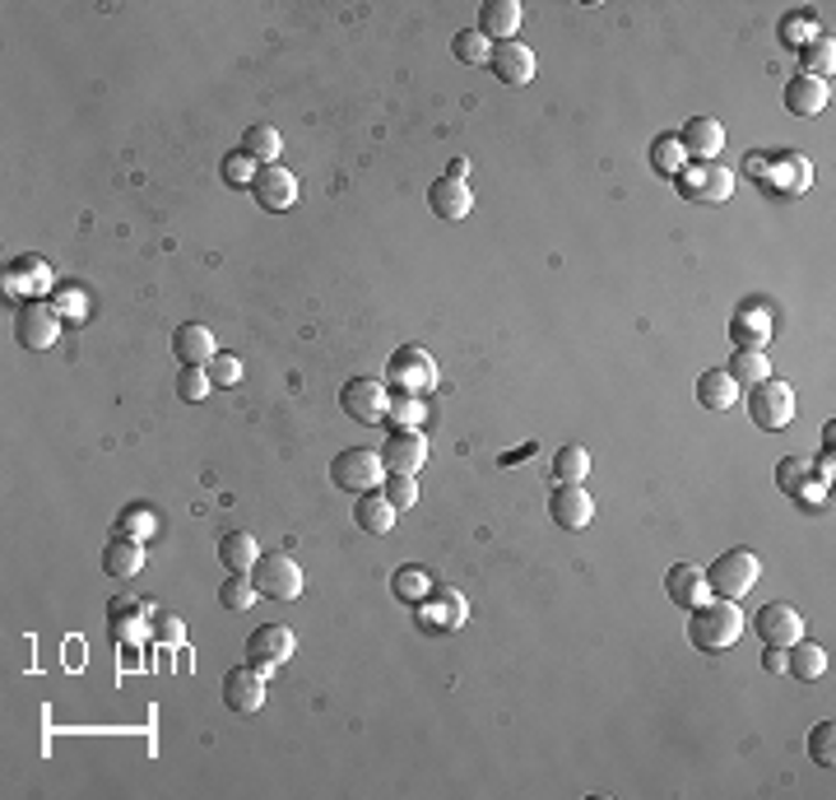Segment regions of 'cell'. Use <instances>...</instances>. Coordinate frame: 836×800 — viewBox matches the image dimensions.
Listing matches in <instances>:
<instances>
[{
	"label": "cell",
	"mask_w": 836,
	"mask_h": 800,
	"mask_svg": "<svg viewBox=\"0 0 836 800\" xmlns=\"http://www.w3.org/2000/svg\"><path fill=\"white\" fill-rule=\"evenodd\" d=\"M808 471H813V465H808L804 456H785V461L776 465V484L785 488V494H800L804 480H808Z\"/></svg>",
	"instance_id": "cell-47"
},
{
	"label": "cell",
	"mask_w": 836,
	"mask_h": 800,
	"mask_svg": "<svg viewBox=\"0 0 836 800\" xmlns=\"http://www.w3.org/2000/svg\"><path fill=\"white\" fill-rule=\"evenodd\" d=\"M252 196H256V206H261V210L284 214V210H293V200H298V177H293L288 168H279V164L256 168Z\"/></svg>",
	"instance_id": "cell-15"
},
{
	"label": "cell",
	"mask_w": 836,
	"mask_h": 800,
	"mask_svg": "<svg viewBox=\"0 0 836 800\" xmlns=\"http://www.w3.org/2000/svg\"><path fill=\"white\" fill-rule=\"evenodd\" d=\"M743 172L758 177V182L772 196H804L813 182V164L804 154H753L743 159Z\"/></svg>",
	"instance_id": "cell-2"
},
{
	"label": "cell",
	"mask_w": 836,
	"mask_h": 800,
	"mask_svg": "<svg viewBox=\"0 0 836 800\" xmlns=\"http://www.w3.org/2000/svg\"><path fill=\"white\" fill-rule=\"evenodd\" d=\"M269 671L261 665H233L229 675H223V703L233 707V713H261L265 698H269Z\"/></svg>",
	"instance_id": "cell-12"
},
{
	"label": "cell",
	"mask_w": 836,
	"mask_h": 800,
	"mask_svg": "<svg viewBox=\"0 0 836 800\" xmlns=\"http://www.w3.org/2000/svg\"><path fill=\"white\" fill-rule=\"evenodd\" d=\"M172 354H177V364L182 368H205L214 359V330L210 326H200V322H187V326H177L172 330Z\"/></svg>",
	"instance_id": "cell-21"
},
{
	"label": "cell",
	"mask_w": 836,
	"mask_h": 800,
	"mask_svg": "<svg viewBox=\"0 0 836 800\" xmlns=\"http://www.w3.org/2000/svg\"><path fill=\"white\" fill-rule=\"evenodd\" d=\"M465 172H469V164H465V159H451V168H446V177H461V182H465Z\"/></svg>",
	"instance_id": "cell-49"
},
{
	"label": "cell",
	"mask_w": 836,
	"mask_h": 800,
	"mask_svg": "<svg viewBox=\"0 0 836 800\" xmlns=\"http://www.w3.org/2000/svg\"><path fill=\"white\" fill-rule=\"evenodd\" d=\"M688 154H684V145H679V136H674V130H665V136H655L650 140V168L655 172H665V177H679L688 164Z\"/></svg>",
	"instance_id": "cell-33"
},
{
	"label": "cell",
	"mask_w": 836,
	"mask_h": 800,
	"mask_svg": "<svg viewBox=\"0 0 836 800\" xmlns=\"http://www.w3.org/2000/svg\"><path fill=\"white\" fill-rule=\"evenodd\" d=\"M488 65H493V75L502 80V84H530L535 80V52L526 48V42H493V56H488Z\"/></svg>",
	"instance_id": "cell-18"
},
{
	"label": "cell",
	"mask_w": 836,
	"mask_h": 800,
	"mask_svg": "<svg viewBox=\"0 0 836 800\" xmlns=\"http://www.w3.org/2000/svg\"><path fill=\"white\" fill-rule=\"evenodd\" d=\"M381 461L395 475H419L427 461V438L419 429H395L387 442H381Z\"/></svg>",
	"instance_id": "cell-16"
},
{
	"label": "cell",
	"mask_w": 836,
	"mask_h": 800,
	"mask_svg": "<svg viewBox=\"0 0 836 800\" xmlns=\"http://www.w3.org/2000/svg\"><path fill=\"white\" fill-rule=\"evenodd\" d=\"M813 38H823V29H818V14H785L781 19V42L785 48H808Z\"/></svg>",
	"instance_id": "cell-38"
},
{
	"label": "cell",
	"mask_w": 836,
	"mask_h": 800,
	"mask_svg": "<svg viewBox=\"0 0 836 800\" xmlns=\"http://www.w3.org/2000/svg\"><path fill=\"white\" fill-rule=\"evenodd\" d=\"M293 648H298V638L288 624H261L246 638V661L261 665V671H279L284 661H293Z\"/></svg>",
	"instance_id": "cell-14"
},
{
	"label": "cell",
	"mask_w": 836,
	"mask_h": 800,
	"mask_svg": "<svg viewBox=\"0 0 836 800\" xmlns=\"http://www.w3.org/2000/svg\"><path fill=\"white\" fill-rule=\"evenodd\" d=\"M391 587H395L400 600H410V606H423V600L433 596V577H427L423 568H400V572L391 577Z\"/></svg>",
	"instance_id": "cell-36"
},
{
	"label": "cell",
	"mask_w": 836,
	"mask_h": 800,
	"mask_svg": "<svg viewBox=\"0 0 836 800\" xmlns=\"http://www.w3.org/2000/svg\"><path fill=\"white\" fill-rule=\"evenodd\" d=\"M154 526H158V517H154V507H145V503H135V507H126V513L117 517V536H126V540H149L154 536Z\"/></svg>",
	"instance_id": "cell-37"
},
{
	"label": "cell",
	"mask_w": 836,
	"mask_h": 800,
	"mask_svg": "<svg viewBox=\"0 0 836 800\" xmlns=\"http://www.w3.org/2000/svg\"><path fill=\"white\" fill-rule=\"evenodd\" d=\"M521 29V6L516 0H484L479 6V33L488 42H511Z\"/></svg>",
	"instance_id": "cell-24"
},
{
	"label": "cell",
	"mask_w": 836,
	"mask_h": 800,
	"mask_svg": "<svg viewBox=\"0 0 836 800\" xmlns=\"http://www.w3.org/2000/svg\"><path fill=\"white\" fill-rule=\"evenodd\" d=\"M674 187H679V196L692 200V206H720V200L734 196V172H726L720 164H692L674 177Z\"/></svg>",
	"instance_id": "cell-9"
},
{
	"label": "cell",
	"mask_w": 836,
	"mask_h": 800,
	"mask_svg": "<svg viewBox=\"0 0 836 800\" xmlns=\"http://www.w3.org/2000/svg\"><path fill=\"white\" fill-rule=\"evenodd\" d=\"M753 629H758V638L766 642V648H795V642L804 638V619H800V610L790 606V600H772V606H762L753 614Z\"/></svg>",
	"instance_id": "cell-13"
},
{
	"label": "cell",
	"mask_w": 836,
	"mask_h": 800,
	"mask_svg": "<svg viewBox=\"0 0 836 800\" xmlns=\"http://www.w3.org/2000/svg\"><path fill=\"white\" fill-rule=\"evenodd\" d=\"M739 633H743V614H739L734 600H726V596H711L707 606H697L692 619H688L692 648H697V652H707V656L730 652L734 642H739Z\"/></svg>",
	"instance_id": "cell-1"
},
{
	"label": "cell",
	"mask_w": 836,
	"mask_h": 800,
	"mask_svg": "<svg viewBox=\"0 0 836 800\" xmlns=\"http://www.w3.org/2000/svg\"><path fill=\"white\" fill-rule=\"evenodd\" d=\"M252 582H256V591L269 596V600H298L303 587H307V577H303V568H298V559H293V554H279V549H275V554H261V559H256Z\"/></svg>",
	"instance_id": "cell-5"
},
{
	"label": "cell",
	"mask_w": 836,
	"mask_h": 800,
	"mask_svg": "<svg viewBox=\"0 0 836 800\" xmlns=\"http://www.w3.org/2000/svg\"><path fill=\"white\" fill-rule=\"evenodd\" d=\"M210 372L205 368H182L177 372V400H187V406H200V400L210 396Z\"/></svg>",
	"instance_id": "cell-42"
},
{
	"label": "cell",
	"mask_w": 836,
	"mask_h": 800,
	"mask_svg": "<svg viewBox=\"0 0 836 800\" xmlns=\"http://www.w3.org/2000/svg\"><path fill=\"white\" fill-rule=\"evenodd\" d=\"M827 103H832V84L818 75H795L785 84V107L795 117H818Z\"/></svg>",
	"instance_id": "cell-22"
},
{
	"label": "cell",
	"mask_w": 836,
	"mask_h": 800,
	"mask_svg": "<svg viewBox=\"0 0 836 800\" xmlns=\"http://www.w3.org/2000/svg\"><path fill=\"white\" fill-rule=\"evenodd\" d=\"M340 406L358 424H387L391 419V387L381 377H349L340 391Z\"/></svg>",
	"instance_id": "cell-6"
},
{
	"label": "cell",
	"mask_w": 836,
	"mask_h": 800,
	"mask_svg": "<svg viewBox=\"0 0 836 800\" xmlns=\"http://www.w3.org/2000/svg\"><path fill=\"white\" fill-rule=\"evenodd\" d=\"M279 149H284V140H279L275 126H246V136H242V154H246V159H256L261 168H269V164L279 159Z\"/></svg>",
	"instance_id": "cell-31"
},
{
	"label": "cell",
	"mask_w": 836,
	"mask_h": 800,
	"mask_svg": "<svg viewBox=\"0 0 836 800\" xmlns=\"http://www.w3.org/2000/svg\"><path fill=\"white\" fill-rule=\"evenodd\" d=\"M451 52H456V61H465V65H488L493 42L479 29H465V33H456V42H451Z\"/></svg>",
	"instance_id": "cell-40"
},
{
	"label": "cell",
	"mask_w": 836,
	"mask_h": 800,
	"mask_svg": "<svg viewBox=\"0 0 836 800\" xmlns=\"http://www.w3.org/2000/svg\"><path fill=\"white\" fill-rule=\"evenodd\" d=\"M549 517L562 530H581V526H591V517H595V498L585 494L581 484H558L553 498H549Z\"/></svg>",
	"instance_id": "cell-17"
},
{
	"label": "cell",
	"mask_w": 836,
	"mask_h": 800,
	"mask_svg": "<svg viewBox=\"0 0 836 800\" xmlns=\"http://www.w3.org/2000/svg\"><path fill=\"white\" fill-rule=\"evenodd\" d=\"M256 159H246V154L237 149V154H229V159H223V182L229 187H252L256 182Z\"/></svg>",
	"instance_id": "cell-45"
},
{
	"label": "cell",
	"mask_w": 836,
	"mask_h": 800,
	"mask_svg": "<svg viewBox=\"0 0 836 800\" xmlns=\"http://www.w3.org/2000/svg\"><path fill=\"white\" fill-rule=\"evenodd\" d=\"M381 471H387V461L372 448H349L330 461V480L349 488V494H368V488H381Z\"/></svg>",
	"instance_id": "cell-10"
},
{
	"label": "cell",
	"mask_w": 836,
	"mask_h": 800,
	"mask_svg": "<svg viewBox=\"0 0 836 800\" xmlns=\"http://www.w3.org/2000/svg\"><path fill=\"white\" fill-rule=\"evenodd\" d=\"M395 507L387 494H377V488H368V494H358V507H353V522L358 530H368V536H391L395 530Z\"/></svg>",
	"instance_id": "cell-25"
},
{
	"label": "cell",
	"mask_w": 836,
	"mask_h": 800,
	"mask_svg": "<svg viewBox=\"0 0 836 800\" xmlns=\"http://www.w3.org/2000/svg\"><path fill=\"white\" fill-rule=\"evenodd\" d=\"M205 372H210L214 387H233V382H242V359L237 354H214V359L205 364Z\"/></svg>",
	"instance_id": "cell-46"
},
{
	"label": "cell",
	"mask_w": 836,
	"mask_h": 800,
	"mask_svg": "<svg viewBox=\"0 0 836 800\" xmlns=\"http://www.w3.org/2000/svg\"><path fill=\"white\" fill-rule=\"evenodd\" d=\"M726 372L734 377L739 387H758V382H766V377H772V364H766L762 349H734V359H730Z\"/></svg>",
	"instance_id": "cell-32"
},
{
	"label": "cell",
	"mask_w": 836,
	"mask_h": 800,
	"mask_svg": "<svg viewBox=\"0 0 836 800\" xmlns=\"http://www.w3.org/2000/svg\"><path fill=\"white\" fill-rule=\"evenodd\" d=\"M61 326H65V317L56 313V307H52L47 298H33V303L19 307V317H14V340L24 345V349H33V354H42V349H52V345L61 340Z\"/></svg>",
	"instance_id": "cell-8"
},
{
	"label": "cell",
	"mask_w": 836,
	"mask_h": 800,
	"mask_svg": "<svg viewBox=\"0 0 836 800\" xmlns=\"http://www.w3.org/2000/svg\"><path fill=\"white\" fill-rule=\"evenodd\" d=\"M785 671L795 675V680H804V684H813V680H823L827 675V652L818 648V642H795V648H785Z\"/></svg>",
	"instance_id": "cell-29"
},
{
	"label": "cell",
	"mask_w": 836,
	"mask_h": 800,
	"mask_svg": "<svg viewBox=\"0 0 836 800\" xmlns=\"http://www.w3.org/2000/svg\"><path fill=\"white\" fill-rule=\"evenodd\" d=\"M749 414H753V424L766 429V433L790 429V419H795V391H790V382L766 377V382L749 387Z\"/></svg>",
	"instance_id": "cell-7"
},
{
	"label": "cell",
	"mask_w": 836,
	"mask_h": 800,
	"mask_svg": "<svg viewBox=\"0 0 836 800\" xmlns=\"http://www.w3.org/2000/svg\"><path fill=\"white\" fill-rule=\"evenodd\" d=\"M665 591H669V600L679 610H697V606H707V600H711L707 572L697 568V564H674L669 577H665Z\"/></svg>",
	"instance_id": "cell-19"
},
{
	"label": "cell",
	"mask_w": 836,
	"mask_h": 800,
	"mask_svg": "<svg viewBox=\"0 0 836 800\" xmlns=\"http://www.w3.org/2000/svg\"><path fill=\"white\" fill-rule=\"evenodd\" d=\"M219 559L229 572H252L261 549H256V536H246V530H229V536L219 540Z\"/></svg>",
	"instance_id": "cell-30"
},
{
	"label": "cell",
	"mask_w": 836,
	"mask_h": 800,
	"mask_svg": "<svg viewBox=\"0 0 836 800\" xmlns=\"http://www.w3.org/2000/svg\"><path fill=\"white\" fill-rule=\"evenodd\" d=\"M730 340H734V349H766V340H772V322H766L762 307L753 313V303H743V313L730 322Z\"/></svg>",
	"instance_id": "cell-28"
},
{
	"label": "cell",
	"mask_w": 836,
	"mask_h": 800,
	"mask_svg": "<svg viewBox=\"0 0 836 800\" xmlns=\"http://www.w3.org/2000/svg\"><path fill=\"white\" fill-rule=\"evenodd\" d=\"M387 387H395L400 396H427V391L437 387V364H433V354L419 349V345H400V349L391 354Z\"/></svg>",
	"instance_id": "cell-4"
},
{
	"label": "cell",
	"mask_w": 836,
	"mask_h": 800,
	"mask_svg": "<svg viewBox=\"0 0 836 800\" xmlns=\"http://www.w3.org/2000/svg\"><path fill=\"white\" fill-rule=\"evenodd\" d=\"M56 313L65 317V322H84L88 317V294L80 284H61V288H52V298H47Z\"/></svg>",
	"instance_id": "cell-41"
},
{
	"label": "cell",
	"mask_w": 836,
	"mask_h": 800,
	"mask_svg": "<svg viewBox=\"0 0 836 800\" xmlns=\"http://www.w3.org/2000/svg\"><path fill=\"white\" fill-rule=\"evenodd\" d=\"M762 665H766L772 675H785V648H766V652H762Z\"/></svg>",
	"instance_id": "cell-48"
},
{
	"label": "cell",
	"mask_w": 836,
	"mask_h": 800,
	"mask_svg": "<svg viewBox=\"0 0 836 800\" xmlns=\"http://www.w3.org/2000/svg\"><path fill=\"white\" fill-rule=\"evenodd\" d=\"M832 61H836V42H832V33H823V38H813L808 48L800 52V65H804V75H832Z\"/></svg>",
	"instance_id": "cell-39"
},
{
	"label": "cell",
	"mask_w": 836,
	"mask_h": 800,
	"mask_svg": "<svg viewBox=\"0 0 836 800\" xmlns=\"http://www.w3.org/2000/svg\"><path fill=\"white\" fill-rule=\"evenodd\" d=\"M0 284H6V294L10 298H47L52 294V265L42 261V256H33V252H24V256H14L10 265H6V275H0Z\"/></svg>",
	"instance_id": "cell-11"
},
{
	"label": "cell",
	"mask_w": 836,
	"mask_h": 800,
	"mask_svg": "<svg viewBox=\"0 0 836 800\" xmlns=\"http://www.w3.org/2000/svg\"><path fill=\"white\" fill-rule=\"evenodd\" d=\"M832 736H836V726L832 722H818L808 730V759L818 764V768H827L832 772V764H836V749H832Z\"/></svg>",
	"instance_id": "cell-44"
},
{
	"label": "cell",
	"mask_w": 836,
	"mask_h": 800,
	"mask_svg": "<svg viewBox=\"0 0 836 800\" xmlns=\"http://www.w3.org/2000/svg\"><path fill=\"white\" fill-rule=\"evenodd\" d=\"M427 210H433L437 219H446V224L465 219V214L474 210V191H469V182H461V177H437L433 191H427Z\"/></svg>",
	"instance_id": "cell-20"
},
{
	"label": "cell",
	"mask_w": 836,
	"mask_h": 800,
	"mask_svg": "<svg viewBox=\"0 0 836 800\" xmlns=\"http://www.w3.org/2000/svg\"><path fill=\"white\" fill-rule=\"evenodd\" d=\"M758 577H762V564H758V554H753V549H726V554H720V559L711 564L707 587H711V596L739 600V596H749V591H753Z\"/></svg>",
	"instance_id": "cell-3"
},
{
	"label": "cell",
	"mask_w": 836,
	"mask_h": 800,
	"mask_svg": "<svg viewBox=\"0 0 836 800\" xmlns=\"http://www.w3.org/2000/svg\"><path fill=\"white\" fill-rule=\"evenodd\" d=\"M734 400H739V382L726 368H711V372L697 377V406L702 410H730Z\"/></svg>",
	"instance_id": "cell-27"
},
{
	"label": "cell",
	"mask_w": 836,
	"mask_h": 800,
	"mask_svg": "<svg viewBox=\"0 0 836 800\" xmlns=\"http://www.w3.org/2000/svg\"><path fill=\"white\" fill-rule=\"evenodd\" d=\"M145 568V545L140 540H126V536H112L107 549H103V572L117 577V582H126V577H135Z\"/></svg>",
	"instance_id": "cell-26"
},
{
	"label": "cell",
	"mask_w": 836,
	"mask_h": 800,
	"mask_svg": "<svg viewBox=\"0 0 836 800\" xmlns=\"http://www.w3.org/2000/svg\"><path fill=\"white\" fill-rule=\"evenodd\" d=\"M679 145H684V154H697L702 164H716V154L726 149V126H720L716 117H692L679 130Z\"/></svg>",
	"instance_id": "cell-23"
},
{
	"label": "cell",
	"mask_w": 836,
	"mask_h": 800,
	"mask_svg": "<svg viewBox=\"0 0 836 800\" xmlns=\"http://www.w3.org/2000/svg\"><path fill=\"white\" fill-rule=\"evenodd\" d=\"M381 494H387L391 498V507H395V513H410V507L419 503V480L414 475H387V488H381Z\"/></svg>",
	"instance_id": "cell-43"
},
{
	"label": "cell",
	"mask_w": 836,
	"mask_h": 800,
	"mask_svg": "<svg viewBox=\"0 0 836 800\" xmlns=\"http://www.w3.org/2000/svg\"><path fill=\"white\" fill-rule=\"evenodd\" d=\"M261 600V591H256V582L246 572H229V582L219 587V606L223 610H233V614H242V610H252Z\"/></svg>",
	"instance_id": "cell-35"
},
{
	"label": "cell",
	"mask_w": 836,
	"mask_h": 800,
	"mask_svg": "<svg viewBox=\"0 0 836 800\" xmlns=\"http://www.w3.org/2000/svg\"><path fill=\"white\" fill-rule=\"evenodd\" d=\"M553 475H558V484H581L585 475H591V452H585L581 442H568V448H558Z\"/></svg>",
	"instance_id": "cell-34"
}]
</instances>
